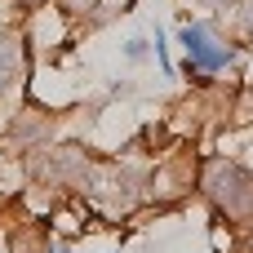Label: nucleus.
I'll list each match as a JSON object with an SVG mask.
<instances>
[{"label":"nucleus","mask_w":253,"mask_h":253,"mask_svg":"<svg viewBox=\"0 0 253 253\" xmlns=\"http://www.w3.org/2000/svg\"><path fill=\"white\" fill-rule=\"evenodd\" d=\"M182 44H187V58L196 62V67H205V71H218L231 53L227 49H218V40L205 31V27H182Z\"/></svg>","instance_id":"2"},{"label":"nucleus","mask_w":253,"mask_h":253,"mask_svg":"<svg viewBox=\"0 0 253 253\" xmlns=\"http://www.w3.org/2000/svg\"><path fill=\"white\" fill-rule=\"evenodd\" d=\"M209 4H231V0H209Z\"/></svg>","instance_id":"4"},{"label":"nucleus","mask_w":253,"mask_h":253,"mask_svg":"<svg viewBox=\"0 0 253 253\" xmlns=\"http://www.w3.org/2000/svg\"><path fill=\"white\" fill-rule=\"evenodd\" d=\"M209 191L227 205V213H249L253 209V182L240 169H231V165H218L209 173Z\"/></svg>","instance_id":"1"},{"label":"nucleus","mask_w":253,"mask_h":253,"mask_svg":"<svg viewBox=\"0 0 253 253\" xmlns=\"http://www.w3.org/2000/svg\"><path fill=\"white\" fill-rule=\"evenodd\" d=\"M18 80H22V40L4 36V40H0V93L13 89Z\"/></svg>","instance_id":"3"}]
</instances>
